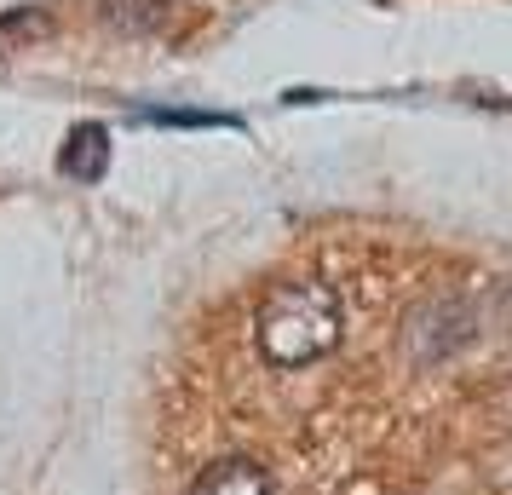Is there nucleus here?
Masks as SVG:
<instances>
[{"label":"nucleus","mask_w":512,"mask_h":495,"mask_svg":"<svg viewBox=\"0 0 512 495\" xmlns=\"http://www.w3.org/2000/svg\"><path fill=\"white\" fill-rule=\"evenodd\" d=\"M340 334H346V306H340V294L323 277L277 283L259 300L254 340L271 369H305V363H317V357H328L340 346Z\"/></svg>","instance_id":"f257e3e1"},{"label":"nucleus","mask_w":512,"mask_h":495,"mask_svg":"<svg viewBox=\"0 0 512 495\" xmlns=\"http://www.w3.org/2000/svg\"><path fill=\"white\" fill-rule=\"evenodd\" d=\"M472 334H478V311L466 306V300H455V294H438V300L409 311L403 352H409V363L432 369V363H449L461 346H472Z\"/></svg>","instance_id":"f03ea898"},{"label":"nucleus","mask_w":512,"mask_h":495,"mask_svg":"<svg viewBox=\"0 0 512 495\" xmlns=\"http://www.w3.org/2000/svg\"><path fill=\"white\" fill-rule=\"evenodd\" d=\"M190 495H271V472L248 461V455H225V461L196 472Z\"/></svg>","instance_id":"7ed1b4c3"},{"label":"nucleus","mask_w":512,"mask_h":495,"mask_svg":"<svg viewBox=\"0 0 512 495\" xmlns=\"http://www.w3.org/2000/svg\"><path fill=\"white\" fill-rule=\"evenodd\" d=\"M58 167H64L70 179H81V185L104 179V167H110V127L81 121L70 139H64V156H58Z\"/></svg>","instance_id":"20e7f679"},{"label":"nucleus","mask_w":512,"mask_h":495,"mask_svg":"<svg viewBox=\"0 0 512 495\" xmlns=\"http://www.w3.org/2000/svg\"><path fill=\"white\" fill-rule=\"evenodd\" d=\"M167 0H98V18L116 29V35H156L167 24Z\"/></svg>","instance_id":"39448f33"},{"label":"nucleus","mask_w":512,"mask_h":495,"mask_svg":"<svg viewBox=\"0 0 512 495\" xmlns=\"http://www.w3.org/2000/svg\"><path fill=\"white\" fill-rule=\"evenodd\" d=\"M52 18L47 12H35V6H24V12H12V18H0V47H18V41H35V35H47Z\"/></svg>","instance_id":"423d86ee"},{"label":"nucleus","mask_w":512,"mask_h":495,"mask_svg":"<svg viewBox=\"0 0 512 495\" xmlns=\"http://www.w3.org/2000/svg\"><path fill=\"white\" fill-rule=\"evenodd\" d=\"M139 116L162 127H225V116H196V110H139Z\"/></svg>","instance_id":"0eeeda50"},{"label":"nucleus","mask_w":512,"mask_h":495,"mask_svg":"<svg viewBox=\"0 0 512 495\" xmlns=\"http://www.w3.org/2000/svg\"><path fill=\"white\" fill-rule=\"evenodd\" d=\"M507 329H512V311H507Z\"/></svg>","instance_id":"6e6552de"}]
</instances>
